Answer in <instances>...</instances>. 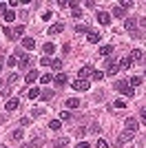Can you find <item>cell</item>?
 Returning a JSON list of instances; mask_svg holds the SVG:
<instances>
[{
    "instance_id": "obj_1",
    "label": "cell",
    "mask_w": 146,
    "mask_h": 148,
    "mask_svg": "<svg viewBox=\"0 0 146 148\" xmlns=\"http://www.w3.org/2000/svg\"><path fill=\"white\" fill-rule=\"evenodd\" d=\"M115 88H117V91H120V93H124L126 97H133V95H135L133 86H131L128 82H124V80H117V82H115Z\"/></svg>"
},
{
    "instance_id": "obj_2",
    "label": "cell",
    "mask_w": 146,
    "mask_h": 148,
    "mask_svg": "<svg viewBox=\"0 0 146 148\" xmlns=\"http://www.w3.org/2000/svg\"><path fill=\"white\" fill-rule=\"evenodd\" d=\"M117 71H120V64H117L113 58H109V60H106V75H115Z\"/></svg>"
},
{
    "instance_id": "obj_3",
    "label": "cell",
    "mask_w": 146,
    "mask_h": 148,
    "mask_svg": "<svg viewBox=\"0 0 146 148\" xmlns=\"http://www.w3.org/2000/svg\"><path fill=\"white\" fill-rule=\"evenodd\" d=\"M89 86H91L89 80H75L73 82V88H75V91H89Z\"/></svg>"
},
{
    "instance_id": "obj_4",
    "label": "cell",
    "mask_w": 146,
    "mask_h": 148,
    "mask_svg": "<svg viewBox=\"0 0 146 148\" xmlns=\"http://www.w3.org/2000/svg\"><path fill=\"white\" fill-rule=\"evenodd\" d=\"M135 25H137V20H135V18H128V20H124V27H126V29L131 31L133 36H137V31H135Z\"/></svg>"
},
{
    "instance_id": "obj_5",
    "label": "cell",
    "mask_w": 146,
    "mask_h": 148,
    "mask_svg": "<svg viewBox=\"0 0 146 148\" xmlns=\"http://www.w3.org/2000/svg\"><path fill=\"white\" fill-rule=\"evenodd\" d=\"M97 22H100V25H111V16L106 11H100L97 13Z\"/></svg>"
},
{
    "instance_id": "obj_6",
    "label": "cell",
    "mask_w": 146,
    "mask_h": 148,
    "mask_svg": "<svg viewBox=\"0 0 146 148\" xmlns=\"http://www.w3.org/2000/svg\"><path fill=\"white\" fill-rule=\"evenodd\" d=\"M91 75H93V66L91 64H86V66L80 69V77H82V80H84V77H91Z\"/></svg>"
},
{
    "instance_id": "obj_7",
    "label": "cell",
    "mask_w": 146,
    "mask_h": 148,
    "mask_svg": "<svg viewBox=\"0 0 146 148\" xmlns=\"http://www.w3.org/2000/svg\"><path fill=\"white\" fill-rule=\"evenodd\" d=\"M55 84H58V86H67V84H69V77L64 73H58V75H55Z\"/></svg>"
},
{
    "instance_id": "obj_8",
    "label": "cell",
    "mask_w": 146,
    "mask_h": 148,
    "mask_svg": "<svg viewBox=\"0 0 146 148\" xmlns=\"http://www.w3.org/2000/svg\"><path fill=\"white\" fill-rule=\"evenodd\" d=\"M42 51H44V56L49 58V56L55 51V44H53V42H44V44H42Z\"/></svg>"
},
{
    "instance_id": "obj_9",
    "label": "cell",
    "mask_w": 146,
    "mask_h": 148,
    "mask_svg": "<svg viewBox=\"0 0 146 148\" xmlns=\"http://www.w3.org/2000/svg\"><path fill=\"white\" fill-rule=\"evenodd\" d=\"M18 106H20V99H18V97H13V99H9V102H7V111L11 113V111H16Z\"/></svg>"
},
{
    "instance_id": "obj_10",
    "label": "cell",
    "mask_w": 146,
    "mask_h": 148,
    "mask_svg": "<svg viewBox=\"0 0 146 148\" xmlns=\"http://www.w3.org/2000/svg\"><path fill=\"white\" fill-rule=\"evenodd\" d=\"M126 128L131 130V133H135V130H137V119H135V117H128L126 119Z\"/></svg>"
},
{
    "instance_id": "obj_11",
    "label": "cell",
    "mask_w": 146,
    "mask_h": 148,
    "mask_svg": "<svg viewBox=\"0 0 146 148\" xmlns=\"http://www.w3.org/2000/svg\"><path fill=\"white\" fill-rule=\"evenodd\" d=\"M131 66H133V60L124 56V58H122V60H120V69H131Z\"/></svg>"
},
{
    "instance_id": "obj_12",
    "label": "cell",
    "mask_w": 146,
    "mask_h": 148,
    "mask_svg": "<svg viewBox=\"0 0 146 148\" xmlns=\"http://www.w3.org/2000/svg\"><path fill=\"white\" fill-rule=\"evenodd\" d=\"M131 60H133V62H142V60H144V53H142L140 49H135L133 53H131Z\"/></svg>"
},
{
    "instance_id": "obj_13",
    "label": "cell",
    "mask_w": 146,
    "mask_h": 148,
    "mask_svg": "<svg viewBox=\"0 0 146 148\" xmlns=\"http://www.w3.org/2000/svg\"><path fill=\"white\" fill-rule=\"evenodd\" d=\"M67 144H69L67 137H60V139H55V142H53V148H67Z\"/></svg>"
},
{
    "instance_id": "obj_14",
    "label": "cell",
    "mask_w": 146,
    "mask_h": 148,
    "mask_svg": "<svg viewBox=\"0 0 146 148\" xmlns=\"http://www.w3.org/2000/svg\"><path fill=\"white\" fill-rule=\"evenodd\" d=\"M22 47L24 49H33V47H36V42H33V38H22Z\"/></svg>"
},
{
    "instance_id": "obj_15",
    "label": "cell",
    "mask_w": 146,
    "mask_h": 148,
    "mask_svg": "<svg viewBox=\"0 0 146 148\" xmlns=\"http://www.w3.org/2000/svg\"><path fill=\"white\" fill-rule=\"evenodd\" d=\"M62 29H64V25H62V22H58V25L49 27V33H51V36H53V33H62Z\"/></svg>"
},
{
    "instance_id": "obj_16",
    "label": "cell",
    "mask_w": 146,
    "mask_h": 148,
    "mask_svg": "<svg viewBox=\"0 0 146 148\" xmlns=\"http://www.w3.org/2000/svg\"><path fill=\"white\" fill-rule=\"evenodd\" d=\"M80 106V99L78 97H69L67 99V108H78Z\"/></svg>"
},
{
    "instance_id": "obj_17",
    "label": "cell",
    "mask_w": 146,
    "mask_h": 148,
    "mask_svg": "<svg viewBox=\"0 0 146 148\" xmlns=\"http://www.w3.org/2000/svg\"><path fill=\"white\" fill-rule=\"evenodd\" d=\"M111 53H113V44H104L100 49V56H111Z\"/></svg>"
},
{
    "instance_id": "obj_18",
    "label": "cell",
    "mask_w": 146,
    "mask_h": 148,
    "mask_svg": "<svg viewBox=\"0 0 146 148\" xmlns=\"http://www.w3.org/2000/svg\"><path fill=\"white\" fill-rule=\"evenodd\" d=\"M113 16H117V18H124V16H126V9H122L120 5L113 7Z\"/></svg>"
},
{
    "instance_id": "obj_19",
    "label": "cell",
    "mask_w": 146,
    "mask_h": 148,
    "mask_svg": "<svg viewBox=\"0 0 146 148\" xmlns=\"http://www.w3.org/2000/svg\"><path fill=\"white\" fill-rule=\"evenodd\" d=\"M128 139H133V133H131V130H124V133H122V137H120V142H117V144H124V142H128Z\"/></svg>"
},
{
    "instance_id": "obj_20",
    "label": "cell",
    "mask_w": 146,
    "mask_h": 148,
    "mask_svg": "<svg viewBox=\"0 0 146 148\" xmlns=\"http://www.w3.org/2000/svg\"><path fill=\"white\" fill-rule=\"evenodd\" d=\"M36 80H38V71H29L27 73V84H33Z\"/></svg>"
},
{
    "instance_id": "obj_21",
    "label": "cell",
    "mask_w": 146,
    "mask_h": 148,
    "mask_svg": "<svg viewBox=\"0 0 146 148\" xmlns=\"http://www.w3.org/2000/svg\"><path fill=\"white\" fill-rule=\"evenodd\" d=\"M86 38H89V44H97V42H100V33H91V31H89V36H86Z\"/></svg>"
},
{
    "instance_id": "obj_22",
    "label": "cell",
    "mask_w": 146,
    "mask_h": 148,
    "mask_svg": "<svg viewBox=\"0 0 146 148\" xmlns=\"http://www.w3.org/2000/svg\"><path fill=\"white\" fill-rule=\"evenodd\" d=\"M18 80H20L18 75H16V73H11V75H9V77H7V86L11 88V86H13V84H16V82H18Z\"/></svg>"
},
{
    "instance_id": "obj_23",
    "label": "cell",
    "mask_w": 146,
    "mask_h": 148,
    "mask_svg": "<svg viewBox=\"0 0 146 148\" xmlns=\"http://www.w3.org/2000/svg\"><path fill=\"white\" fill-rule=\"evenodd\" d=\"M142 82H144V80H142V77H140V75H135V77H131V80H128V84H131V86H140V84H142Z\"/></svg>"
},
{
    "instance_id": "obj_24",
    "label": "cell",
    "mask_w": 146,
    "mask_h": 148,
    "mask_svg": "<svg viewBox=\"0 0 146 148\" xmlns=\"http://www.w3.org/2000/svg\"><path fill=\"white\" fill-rule=\"evenodd\" d=\"M60 126H62L60 119H51V122H49V128L51 130H60Z\"/></svg>"
},
{
    "instance_id": "obj_25",
    "label": "cell",
    "mask_w": 146,
    "mask_h": 148,
    "mask_svg": "<svg viewBox=\"0 0 146 148\" xmlns=\"http://www.w3.org/2000/svg\"><path fill=\"white\" fill-rule=\"evenodd\" d=\"M5 20H7V22H13V20H16V11L7 9V11H5Z\"/></svg>"
},
{
    "instance_id": "obj_26",
    "label": "cell",
    "mask_w": 146,
    "mask_h": 148,
    "mask_svg": "<svg viewBox=\"0 0 146 148\" xmlns=\"http://www.w3.org/2000/svg\"><path fill=\"white\" fill-rule=\"evenodd\" d=\"M69 7L73 9V16H75V18H80V16H82V9H80L78 5H73V2H69Z\"/></svg>"
},
{
    "instance_id": "obj_27",
    "label": "cell",
    "mask_w": 146,
    "mask_h": 148,
    "mask_svg": "<svg viewBox=\"0 0 146 148\" xmlns=\"http://www.w3.org/2000/svg\"><path fill=\"white\" fill-rule=\"evenodd\" d=\"M73 135L78 137V139H82V137L86 135V128H84V126H80V128H75V133H73Z\"/></svg>"
},
{
    "instance_id": "obj_28",
    "label": "cell",
    "mask_w": 146,
    "mask_h": 148,
    "mask_svg": "<svg viewBox=\"0 0 146 148\" xmlns=\"http://www.w3.org/2000/svg\"><path fill=\"white\" fill-rule=\"evenodd\" d=\"M22 137H24V133H22V130H13V133H11V139H16V142H20V139H22Z\"/></svg>"
},
{
    "instance_id": "obj_29",
    "label": "cell",
    "mask_w": 146,
    "mask_h": 148,
    "mask_svg": "<svg viewBox=\"0 0 146 148\" xmlns=\"http://www.w3.org/2000/svg\"><path fill=\"white\" fill-rule=\"evenodd\" d=\"M40 82H42V84H49V82H53V75H51V73H44L42 77H40Z\"/></svg>"
},
{
    "instance_id": "obj_30",
    "label": "cell",
    "mask_w": 146,
    "mask_h": 148,
    "mask_svg": "<svg viewBox=\"0 0 146 148\" xmlns=\"http://www.w3.org/2000/svg\"><path fill=\"white\" fill-rule=\"evenodd\" d=\"M51 97H53V91H49V88L40 93V99H51Z\"/></svg>"
},
{
    "instance_id": "obj_31",
    "label": "cell",
    "mask_w": 146,
    "mask_h": 148,
    "mask_svg": "<svg viewBox=\"0 0 146 148\" xmlns=\"http://www.w3.org/2000/svg\"><path fill=\"white\" fill-rule=\"evenodd\" d=\"M22 33H24V27H22V25H20V27H16V31H13V40H16V38H20Z\"/></svg>"
},
{
    "instance_id": "obj_32",
    "label": "cell",
    "mask_w": 146,
    "mask_h": 148,
    "mask_svg": "<svg viewBox=\"0 0 146 148\" xmlns=\"http://www.w3.org/2000/svg\"><path fill=\"white\" fill-rule=\"evenodd\" d=\"M40 93H42V91H38V88H31V91H29V99H36V97H40Z\"/></svg>"
},
{
    "instance_id": "obj_33",
    "label": "cell",
    "mask_w": 146,
    "mask_h": 148,
    "mask_svg": "<svg viewBox=\"0 0 146 148\" xmlns=\"http://www.w3.org/2000/svg\"><path fill=\"white\" fill-rule=\"evenodd\" d=\"M71 117H73V115H71L69 111H62V113H60V119H62V122H69Z\"/></svg>"
},
{
    "instance_id": "obj_34",
    "label": "cell",
    "mask_w": 146,
    "mask_h": 148,
    "mask_svg": "<svg viewBox=\"0 0 146 148\" xmlns=\"http://www.w3.org/2000/svg\"><path fill=\"white\" fill-rule=\"evenodd\" d=\"M40 64H42V66H51V64H53V60H51V58H47V56H44L42 60H40Z\"/></svg>"
},
{
    "instance_id": "obj_35",
    "label": "cell",
    "mask_w": 146,
    "mask_h": 148,
    "mask_svg": "<svg viewBox=\"0 0 146 148\" xmlns=\"http://www.w3.org/2000/svg\"><path fill=\"white\" fill-rule=\"evenodd\" d=\"M2 31H5V36L9 38V40H13V31L9 29V27H2Z\"/></svg>"
},
{
    "instance_id": "obj_36",
    "label": "cell",
    "mask_w": 146,
    "mask_h": 148,
    "mask_svg": "<svg viewBox=\"0 0 146 148\" xmlns=\"http://www.w3.org/2000/svg\"><path fill=\"white\" fill-rule=\"evenodd\" d=\"M62 64H64L62 60H53V64H51V66H53L55 71H60V69H62Z\"/></svg>"
},
{
    "instance_id": "obj_37",
    "label": "cell",
    "mask_w": 146,
    "mask_h": 148,
    "mask_svg": "<svg viewBox=\"0 0 146 148\" xmlns=\"http://www.w3.org/2000/svg\"><path fill=\"white\" fill-rule=\"evenodd\" d=\"M120 7H122V9H128V7H133V2H131V0H122Z\"/></svg>"
},
{
    "instance_id": "obj_38",
    "label": "cell",
    "mask_w": 146,
    "mask_h": 148,
    "mask_svg": "<svg viewBox=\"0 0 146 148\" xmlns=\"http://www.w3.org/2000/svg\"><path fill=\"white\" fill-rule=\"evenodd\" d=\"M7 64H9V66H16V64H18V58H16V56H11L9 60H7Z\"/></svg>"
},
{
    "instance_id": "obj_39",
    "label": "cell",
    "mask_w": 146,
    "mask_h": 148,
    "mask_svg": "<svg viewBox=\"0 0 146 148\" xmlns=\"http://www.w3.org/2000/svg\"><path fill=\"white\" fill-rule=\"evenodd\" d=\"M93 80H104V73L102 71H93Z\"/></svg>"
},
{
    "instance_id": "obj_40",
    "label": "cell",
    "mask_w": 146,
    "mask_h": 148,
    "mask_svg": "<svg viewBox=\"0 0 146 148\" xmlns=\"http://www.w3.org/2000/svg\"><path fill=\"white\" fill-rule=\"evenodd\" d=\"M75 31H78V33H89V27L80 25V27H75Z\"/></svg>"
},
{
    "instance_id": "obj_41",
    "label": "cell",
    "mask_w": 146,
    "mask_h": 148,
    "mask_svg": "<svg viewBox=\"0 0 146 148\" xmlns=\"http://www.w3.org/2000/svg\"><path fill=\"white\" fill-rule=\"evenodd\" d=\"M97 148H109V142L106 139H97Z\"/></svg>"
},
{
    "instance_id": "obj_42",
    "label": "cell",
    "mask_w": 146,
    "mask_h": 148,
    "mask_svg": "<svg viewBox=\"0 0 146 148\" xmlns=\"http://www.w3.org/2000/svg\"><path fill=\"white\" fill-rule=\"evenodd\" d=\"M124 106H126V102H124V99H117V102H115V108H124Z\"/></svg>"
},
{
    "instance_id": "obj_43",
    "label": "cell",
    "mask_w": 146,
    "mask_h": 148,
    "mask_svg": "<svg viewBox=\"0 0 146 148\" xmlns=\"http://www.w3.org/2000/svg\"><path fill=\"white\" fill-rule=\"evenodd\" d=\"M42 113H44V111H42V108H36V111L31 113V115H33V117H40V115H42Z\"/></svg>"
},
{
    "instance_id": "obj_44",
    "label": "cell",
    "mask_w": 146,
    "mask_h": 148,
    "mask_svg": "<svg viewBox=\"0 0 146 148\" xmlns=\"http://www.w3.org/2000/svg\"><path fill=\"white\" fill-rule=\"evenodd\" d=\"M5 11H7V5H5V2H0V16H5Z\"/></svg>"
},
{
    "instance_id": "obj_45",
    "label": "cell",
    "mask_w": 146,
    "mask_h": 148,
    "mask_svg": "<svg viewBox=\"0 0 146 148\" xmlns=\"http://www.w3.org/2000/svg\"><path fill=\"white\" fill-rule=\"evenodd\" d=\"M9 91H11L9 86H5V88H2V97H9Z\"/></svg>"
},
{
    "instance_id": "obj_46",
    "label": "cell",
    "mask_w": 146,
    "mask_h": 148,
    "mask_svg": "<svg viewBox=\"0 0 146 148\" xmlns=\"http://www.w3.org/2000/svg\"><path fill=\"white\" fill-rule=\"evenodd\" d=\"M42 20H51V11H44L42 13Z\"/></svg>"
},
{
    "instance_id": "obj_47",
    "label": "cell",
    "mask_w": 146,
    "mask_h": 148,
    "mask_svg": "<svg viewBox=\"0 0 146 148\" xmlns=\"http://www.w3.org/2000/svg\"><path fill=\"white\" fill-rule=\"evenodd\" d=\"M75 148H91V146H89V144H86V142H80V144H78V146H75Z\"/></svg>"
},
{
    "instance_id": "obj_48",
    "label": "cell",
    "mask_w": 146,
    "mask_h": 148,
    "mask_svg": "<svg viewBox=\"0 0 146 148\" xmlns=\"http://www.w3.org/2000/svg\"><path fill=\"white\" fill-rule=\"evenodd\" d=\"M140 115H142V122L146 124V111H144V108H142V113H140Z\"/></svg>"
},
{
    "instance_id": "obj_49",
    "label": "cell",
    "mask_w": 146,
    "mask_h": 148,
    "mask_svg": "<svg viewBox=\"0 0 146 148\" xmlns=\"http://www.w3.org/2000/svg\"><path fill=\"white\" fill-rule=\"evenodd\" d=\"M142 27H146V18H142Z\"/></svg>"
},
{
    "instance_id": "obj_50",
    "label": "cell",
    "mask_w": 146,
    "mask_h": 148,
    "mask_svg": "<svg viewBox=\"0 0 146 148\" xmlns=\"http://www.w3.org/2000/svg\"><path fill=\"white\" fill-rule=\"evenodd\" d=\"M0 69H2V60H0Z\"/></svg>"
},
{
    "instance_id": "obj_51",
    "label": "cell",
    "mask_w": 146,
    "mask_h": 148,
    "mask_svg": "<svg viewBox=\"0 0 146 148\" xmlns=\"http://www.w3.org/2000/svg\"><path fill=\"white\" fill-rule=\"evenodd\" d=\"M0 86H2V80H0Z\"/></svg>"
},
{
    "instance_id": "obj_52",
    "label": "cell",
    "mask_w": 146,
    "mask_h": 148,
    "mask_svg": "<svg viewBox=\"0 0 146 148\" xmlns=\"http://www.w3.org/2000/svg\"><path fill=\"white\" fill-rule=\"evenodd\" d=\"M144 75H146V71H144Z\"/></svg>"
},
{
    "instance_id": "obj_53",
    "label": "cell",
    "mask_w": 146,
    "mask_h": 148,
    "mask_svg": "<svg viewBox=\"0 0 146 148\" xmlns=\"http://www.w3.org/2000/svg\"><path fill=\"white\" fill-rule=\"evenodd\" d=\"M2 148H5V146H2Z\"/></svg>"
}]
</instances>
